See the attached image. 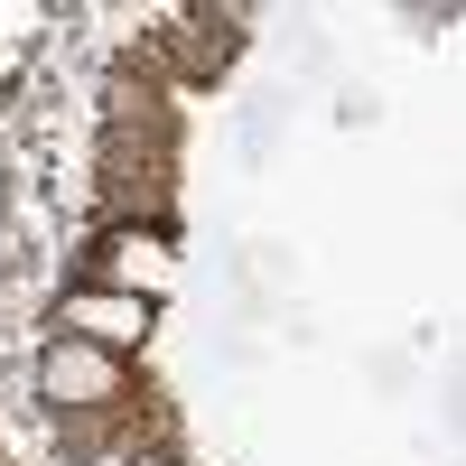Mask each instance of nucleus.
Listing matches in <instances>:
<instances>
[{
	"label": "nucleus",
	"instance_id": "2",
	"mask_svg": "<svg viewBox=\"0 0 466 466\" xmlns=\"http://www.w3.org/2000/svg\"><path fill=\"white\" fill-rule=\"evenodd\" d=\"M149 327H159V299H131V289H66L56 299V336H75V345H103V355H140L149 345Z\"/></svg>",
	"mask_w": 466,
	"mask_h": 466
},
{
	"label": "nucleus",
	"instance_id": "1",
	"mask_svg": "<svg viewBox=\"0 0 466 466\" xmlns=\"http://www.w3.org/2000/svg\"><path fill=\"white\" fill-rule=\"evenodd\" d=\"M37 401L56 420H94V410H122L131 401V364L103 355V345H75V336H47L37 345Z\"/></svg>",
	"mask_w": 466,
	"mask_h": 466
},
{
	"label": "nucleus",
	"instance_id": "3",
	"mask_svg": "<svg viewBox=\"0 0 466 466\" xmlns=\"http://www.w3.org/2000/svg\"><path fill=\"white\" fill-rule=\"evenodd\" d=\"M131 466H177V457H159V448H140V457H131Z\"/></svg>",
	"mask_w": 466,
	"mask_h": 466
}]
</instances>
